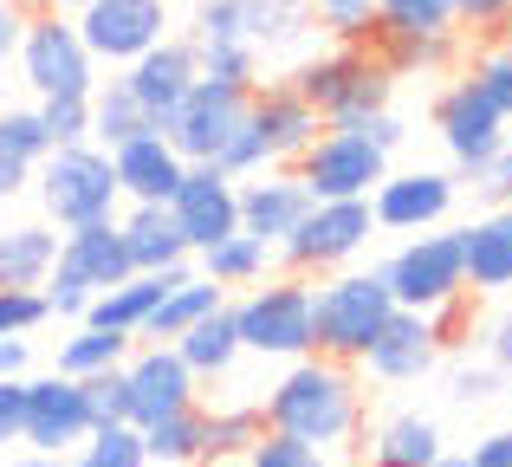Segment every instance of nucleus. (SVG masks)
<instances>
[{"mask_svg": "<svg viewBox=\"0 0 512 467\" xmlns=\"http://www.w3.org/2000/svg\"><path fill=\"white\" fill-rule=\"evenodd\" d=\"M357 130H363V137H370V143H376V150H383V156L396 150L402 137H409V130H402V117H396V111H376V117H363Z\"/></svg>", "mask_w": 512, "mask_h": 467, "instance_id": "nucleus-53", "label": "nucleus"}, {"mask_svg": "<svg viewBox=\"0 0 512 467\" xmlns=\"http://www.w3.org/2000/svg\"><path fill=\"white\" fill-rule=\"evenodd\" d=\"M247 124L260 130L266 163H299V156L318 143L325 117H318L312 104H305L299 91H292L286 78H279V85H253V111H247Z\"/></svg>", "mask_w": 512, "mask_h": 467, "instance_id": "nucleus-20", "label": "nucleus"}, {"mask_svg": "<svg viewBox=\"0 0 512 467\" xmlns=\"http://www.w3.org/2000/svg\"><path fill=\"white\" fill-rule=\"evenodd\" d=\"M435 467H467V455H441V461H435Z\"/></svg>", "mask_w": 512, "mask_h": 467, "instance_id": "nucleus-60", "label": "nucleus"}, {"mask_svg": "<svg viewBox=\"0 0 512 467\" xmlns=\"http://www.w3.org/2000/svg\"><path fill=\"white\" fill-rule=\"evenodd\" d=\"M240 467H325V448L292 442V435H273V429H266L260 442H253V455L240 461Z\"/></svg>", "mask_w": 512, "mask_h": 467, "instance_id": "nucleus-47", "label": "nucleus"}, {"mask_svg": "<svg viewBox=\"0 0 512 467\" xmlns=\"http://www.w3.org/2000/svg\"><path fill=\"white\" fill-rule=\"evenodd\" d=\"M59 240L65 234L52 221H13V228H0V286L39 292L46 273L59 266Z\"/></svg>", "mask_w": 512, "mask_h": 467, "instance_id": "nucleus-25", "label": "nucleus"}, {"mask_svg": "<svg viewBox=\"0 0 512 467\" xmlns=\"http://www.w3.org/2000/svg\"><path fill=\"white\" fill-rule=\"evenodd\" d=\"M487 364L493 370H512V305L487 325Z\"/></svg>", "mask_w": 512, "mask_h": 467, "instance_id": "nucleus-54", "label": "nucleus"}, {"mask_svg": "<svg viewBox=\"0 0 512 467\" xmlns=\"http://www.w3.org/2000/svg\"><path fill=\"white\" fill-rule=\"evenodd\" d=\"M117 228H124V247H130V266H137V273L188 266V240H182L169 208H130V215H117Z\"/></svg>", "mask_w": 512, "mask_h": 467, "instance_id": "nucleus-26", "label": "nucleus"}, {"mask_svg": "<svg viewBox=\"0 0 512 467\" xmlns=\"http://www.w3.org/2000/svg\"><path fill=\"white\" fill-rule=\"evenodd\" d=\"M312 20L338 46H370L376 39V0H312Z\"/></svg>", "mask_w": 512, "mask_h": 467, "instance_id": "nucleus-39", "label": "nucleus"}, {"mask_svg": "<svg viewBox=\"0 0 512 467\" xmlns=\"http://www.w3.org/2000/svg\"><path fill=\"white\" fill-rule=\"evenodd\" d=\"M454 0H376V33H454Z\"/></svg>", "mask_w": 512, "mask_h": 467, "instance_id": "nucleus-38", "label": "nucleus"}, {"mask_svg": "<svg viewBox=\"0 0 512 467\" xmlns=\"http://www.w3.org/2000/svg\"><path fill=\"white\" fill-rule=\"evenodd\" d=\"M33 111H39V124H46L52 150H65V143H91V98H39Z\"/></svg>", "mask_w": 512, "mask_h": 467, "instance_id": "nucleus-41", "label": "nucleus"}, {"mask_svg": "<svg viewBox=\"0 0 512 467\" xmlns=\"http://www.w3.org/2000/svg\"><path fill=\"white\" fill-rule=\"evenodd\" d=\"M266 435V409H201V461L240 467Z\"/></svg>", "mask_w": 512, "mask_h": 467, "instance_id": "nucleus-31", "label": "nucleus"}, {"mask_svg": "<svg viewBox=\"0 0 512 467\" xmlns=\"http://www.w3.org/2000/svg\"><path fill=\"white\" fill-rule=\"evenodd\" d=\"M474 195L487 208H512V137L500 143V156H493V163L474 176Z\"/></svg>", "mask_w": 512, "mask_h": 467, "instance_id": "nucleus-48", "label": "nucleus"}, {"mask_svg": "<svg viewBox=\"0 0 512 467\" xmlns=\"http://www.w3.org/2000/svg\"><path fill=\"white\" fill-rule=\"evenodd\" d=\"M195 78H201V59H195V39H163V46H150L137 65H124V85H130V98L150 111V124L163 130L169 117H175V104L195 91Z\"/></svg>", "mask_w": 512, "mask_h": 467, "instance_id": "nucleus-18", "label": "nucleus"}, {"mask_svg": "<svg viewBox=\"0 0 512 467\" xmlns=\"http://www.w3.org/2000/svg\"><path fill=\"white\" fill-rule=\"evenodd\" d=\"M441 455L448 448H441V429L428 416H389L370 435V467H435Z\"/></svg>", "mask_w": 512, "mask_h": 467, "instance_id": "nucleus-27", "label": "nucleus"}, {"mask_svg": "<svg viewBox=\"0 0 512 467\" xmlns=\"http://www.w3.org/2000/svg\"><path fill=\"white\" fill-rule=\"evenodd\" d=\"M169 215H175V228H182L188 253H208L214 240L240 234V182L227 176V169H214V163H188Z\"/></svg>", "mask_w": 512, "mask_h": 467, "instance_id": "nucleus-14", "label": "nucleus"}, {"mask_svg": "<svg viewBox=\"0 0 512 467\" xmlns=\"http://www.w3.org/2000/svg\"><path fill=\"white\" fill-rule=\"evenodd\" d=\"M454 195H461L454 176H441V169H409V176L376 182L370 215H376V228H389V234H428L454 215Z\"/></svg>", "mask_w": 512, "mask_h": 467, "instance_id": "nucleus-16", "label": "nucleus"}, {"mask_svg": "<svg viewBox=\"0 0 512 467\" xmlns=\"http://www.w3.org/2000/svg\"><path fill=\"white\" fill-rule=\"evenodd\" d=\"M91 435V409H85V383L78 377H26V429L20 442L33 455H78V442Z\"/></svg>", "mask_w": 512, "mask_h": 467, "instance_id": "nucleus-13", "label": "nucleus"}, {"mask_svg": "<svg viewBox=\"0 0 512 467\" xmlns=\"http://www.w3.org/2000/svg\"><path fill=\"white\" fill-rule=\"evenodd\" d=\"M33 189H39V208H46V221L59 234L91 228V221H117V202H124L111 150H98V143H65V150H52L46 163L33 169Z\"/></svg>", "mask_w": 512, "mask_h": 467, "instance_id": "nucleus-3", "label": "nucleus"}, {"mask_svg": "<svg viewBox=\"0 0 512 467\" xmlns=\"http://www.w3.org/2000/svg\"><path fill=\"white\" fill-rule=\"evenodd\" d=\"M26 182H33V163H26V156H13L7 143H0V202H13Z\"/></svg>", "mask_w": 512, "mask_h": 467, "instance_id": "nucleus-55", "label": "nucleus"}, {"mask_svg": "<svg viewBox=\"0 0 512 467\" xmlns=\"http://www.w3.org/2000/svg\"><path fill=\"white\" fill-rule=\"evenodd\" d=\"M39 7H59V13H85L91 0H39Z\"/></svg>", "mask_w": 512, "mask_h": 467, "instance_id": "nucleus-59", "label": "nucleus"}, {"mask_svg": "<svg viewBox=\"0 0 512 467\" xmlns=\"http://www.w3.org/2000/svg\"><path fill=\"white\" fill-rule=\"evenodd\" d=\"M266 260H273V247L253 234H227L214 240L208 253H201V279H214V286H260L266 279Z\"/></svg>", "mask_w": 512, "mask_h": 467, "instance_id": "nucleus-34", "label": "nucleus"}, {"mask_svg": "<svg viewBox=\"0 0 512 467\" xmlns=\"http://www.w3.org/2000/svg\"><path fill=\"white\" fill-rule=\"evenodd\" d=\"M0 377H26V338H0Z\"/></svg>", "mask_w": 512, "mask_h": 467, "instance_id": "nucleus-57", "label": "nucleus"}, {"mask_svg": "<svg viewBox=\"0 0 512 467\" xmlns=\"http://www.w3.org/2000/svg\"><path fill=\"white\" fill-rule=\"evenodd\" d=\"M370 52L383 59L389 78H402V72H435V65L454 59V33H376Z\"/></svg>", "mask_w": 512, "mask_h": 467, "instance_id": "nucleus-35", "label": "nucleus"}, {"mask_svg": "<svg viewBox=\"0 0 512 467\" xmlns=\"http://www.w3.org/2000/svg\"><path fill=\"white\" fill-rule=\"evenodd\" d=\"M143 448L163 467H195L201 461V403L182 409V416H163L156 429H143Z\"/></svg>", "mask_w": 512, "mask_h": 467, "instance_id": "nucleus-37", "label": "nucleus"}, {"mask_svg": "<svg viewBox=\"0 0 512 467\" xmlns=\"http://www.w3.org/2000/svg\"><path fill=\"white\" fill-rule=\"evenodd\" d=\"M39 292H46V305H52V318H78V325H85V312H91V299H98V292H91V286H85V273H78V266H72V260H59V266H52V273H46V286H39Z\"/></svg>", "mask_w": 512, "mask_h": 467, "instance_id": "nucleus-43", "label": "nucleus"}, {"mask_svg": "<svg viewBox=\"0 0 512 467\" xmlns=\"http://www.w3.org/2000/svg\"><path fill=\"white\" fill-rule=\"evenodd\" d=\"M286 85L325 117V130H357L363 117L389 111L396 78L383 72V59H376L370 46H331V52H318V59H305Z\"/></svg>", "mask_w": 512, "mask_h": 467, "instance_id": "nucleus-2", "label": "nucleus"}, {"mask_svg": "<svg viewBox=\"0 0 512 467\" xmlns=\"http://www.w3.org/2000/svg\"><path fill=\"white\" fill-rule=\"evenodd\" d=\"M72 467H150L143 429H130V422H111V429H91L85 442H78Z\"/></svg>", "mask_w": 512, "mask_h": 467, "instance_id": "nucleus-36", "label": "nucleus"}, {"mask_svg": "<svg viewBox=\"0 0 512 467\" xmlns=\"http://www.w3.org/2000/svg\"><path fill=\"white\" fill-rule=\"evenodd\" d=\"M26 429V377H0V455L20 442Z\"/></svg>", "mask_w": 512, "mask_h": 467, "instance_id": "nucleus-50", "label": "nucleus"}, {"mask_svg": "<svg viewBox=\"0 0 512 467\" xmlns=\"http://www.w3.org/2000/svg\"><path fill=\"white\" fill-rule=\"evenodd\" d=\"M188 279H195V266H163V273H130L124 286H111V292H98V299H91L85 325H98V331H124V338H143L150 312L169 299L175 286H188Z\"/></svg>", "mask_w": 512, "mask_h": 467, "instance_id": "nucleus-22", "label": "nucleus"}, {"mask_svg": "<svg viewBox=\"0 0 512 467\" xmlns=\"http://www.w3.org/2000/svg\"><path fill=\"white\" fill-rule=\"evenodd\" d=\"M59 260H72L78 273H85L91 292H111L124 286L137 266H130V247H124V228L117 221H91V228H72L59 240Z\"/></svg>", "mask_w": 512, "mask_h": 467, "instance_id": "nucleus-24", "label": "nucleus"}, {"mask_svg": "<svg viewBox=\"0 0 512 467\" xmlns=\"http://www.w3.org/2000/svg\"><path fill=\"white\" fill-rule=\"evenodd\" d=\"M124 383H130V429H156L163 416L195 409V383L201 377L182 364L175 344H143V351H130Z\"/></svg>", "mask_w": 512, "mask_h": 467, "instance_id": "nucleus-15", "label": "nucleus"}, {"mask_svg": "<svg viewBox=\"0 0 512 467\" xmlns=\"http://www.w3.org/2000/svg\"><path fill=\"white\" fill-rule=\"evenodd\" d=\"M305 208H312V195H305V182L286 176V169H260V176L240 182V234L266 240V247H279V240L299 228Z\"/></svg>", "mask_w": 512, "mask_h": 467, "instance_id": "nucleus-21", "label": "nucleus"}, {"mask_svg": "<svg viewBox=\"0 0 512 467\" xmlns=\"http://www.w3.org/2000/svg\"><path fill=\"white\" fill-rule=\"evenodd\" d=\"M467 78H474V91L512 124V46H500V39H493V46H480L474 65H467Z\"/></svg>", "mask_w": 512, "mask_h": 467, "instance_id": "nucleus-40", "label": "nucleus"}, {"mask_svg": "<svg viewBox=\"0 0 512 467\" xmlns=\"http://www.w3.org/2000/svg\"><path fill=\"white\" fill-rule=\"evenodd\" d=\"M20 33H26V13L13 7V0H0V65L20 52Z\"/></svg>", "mask_w": 512, "mask_h": 467, "instance_id": "nucleus-56", "label": "nucleus"}, {"mask_svg": "<svg viewBox=\"0 0 512 467\" xmlns=\"http://www.w3.org/2000/svg\"><path fill=\"white\" fill-rule=\"evenodd\" d=\"M201 78H221V85H260V52L253 46H195Z\"/></svg>", "mask_w": 512, "mask_h": 467, "instance_id": "nucleus-44", "label": "nucleus"}, {"mask_svg": "<svg viewBox=\"0 0 512 467\" xmlns=\"http://www.w3.org/2000/svg\"><path fill=\"white\" fill-rule=\"evenodd\" d=\"M247 111H253V85L195 78V91L175 104L163 137L182 150V163H214V169H221V156H227V143H234V130L247 124Z\"/></svg>", "mask_w": 512, "mask_h": 467, "instance_id": "nucleus-10", "label": "nucleus"}, {"mask_svg": "<svg viewBox=\"0 0 512 467\" xmlns=\"http://www.w3.org/2000/svg\"><path fill=\"white\" fill-rule=\"evenodd\" d=\"M312 202H370L376 182L389 176V156L363 130H318V143L292 163Z\"/></svg>", "mask_w": 512, "mask_h": 467, "instance_id": "nucleus-8", "label": "nucleus"}, {"mask_svg": "<svg viewBox=\"0 0 512 467\" xmlns=\"http://www.w3.org/2000/svg\"><path fill=\"white\" fill-rule=\"evenodd\" d=\"M266 429L292 435V442H312V448H344L363 429V390L350 377V364L299 357L266 396Z\"/></svg>", "mask_w": 512, "mask_h": 467, "instance_id": "nucleus-1", "label": "nucleus"}, {"mask_svg": "<svg viewBox=\"0 0 512 467\" xmlns=\"http://www.w3.org/2000/svg\"><path fill=\"white\" fill-rule=\"evenodd\" d=\"M240 20H247V46L253 52H286L312 33V0H240Z\"/></svg>", "mask_w": 512, "mask_h": 467, "instance_id": "nucleus-28", "label": "nucleus"}, {"mask_svg": "<svg viewBox=\"0 0 512 467\" xmlns=\"http://www.w3.org/2000/svg\"><path fill=\"white\" fill-rule=\"evenodd\" d=\"M500 46H512V13H506V26H500Z\"/></svg>", "mask_w": 512, "mask_h": 467, "instance_id": "nucleus-61", "label": "nucleus"}, {"mask_svg": "<svg viewBox=\"0 0 512 467\" xmlns=\"http://www.w3.org/2000/svg\"><path fill=\"white\" fill-rule=\"evenodd\" d=\"M234 312V331H240V351H260V357H312V286L299 273H279V279H260Z\"/></svg>", "mask_w": 512, "mask_h": 467, "instance_id": "nucleus-5", "label": "nucleus"}, {"mask_svg": "<svg viewBox=\"0 0 512 467\" xmlns=\"http://www.w3.org/2000/svg\"><path fill=\"white\" fill-rule=\"evenodd\" d=\"M221 305H227V286H214V279H201V273H195L188 286H175L169 299L150 312L143 338H150V344H175L188 325H201V318H208V312H221Z\"/></svg>", "mask_w": 512, "mask_h": 467, "instance_id": "nucleus-30", "label": "nucleus"}, {"mask_svg": "<svg viewBox=\"0 0 512 467\" xmlns=\"http://www.w3.org/2000/svg\"><path fill=\"white\" fill-rule=\"evenodd\" d=\"M435 130H441V143H448L454 169H461L467 182H474L480 169H487L493 156H500V143L512 137L506 117H500V111H493V104L474 91V78H454V85L441 91V104H435Z\"/></svg>", "mask_w": 512, "mask_h": 467, "instance_id": "nucleus-12", "label": "nucleus"}, {"mask_svg": "<svg viewBox=\"0 0 512 467\" xmlns=\"http://www.w3.org/2000/svg\"><path fill=\"white\" fill-rule=\"evenodd\" d=\"M195 467H221V461H195Z\"/></svg>", "mask_w": 512, "mask_h": 467, "instance_id": "nucleus-62", "label": "nucleus"}, {"mask_svg": "<svg viewBox=\"0 0 512 467\" xmlns=\"http://www.w3.org/2000/svg\"><path fill=\"white\" fill-rule=\"evenodd\" d=\"M130 344L137 338H124V331H98V325H78L72 338L59 344V377H98V370H117V364H130Z\"/></svg>", "mask_w": 512, "mask_h": 467, "instance_id": "nucleus-33", "label": "nucleus"}, {"mask_svg": "<svg viewBox=\"0 0 512 467\" xmlns=\"http://www.w3.org/2000/svg\"><path fill=\"white\" fill-rule=\"evenodd\" d=\"M506 13H512V0H454V20L474 26V33H493V39H500Z\"/></svg>", "mask_w": 512, "mask_h": 467, "instance_id": "nucleus-51", "label": "nucleus"}, {"mask_svg": "<svg viewBox=\"0 0 512 467\" xmlns=\"http://www.w3.org/2000/svg\"><path fill=\"white\" fill-rule=\"evenodd\" d=\"M0 143H7L13 156H26L33 169L52 156V137H46V124H39V111H0Z\"/></svg>", "mask_w": 512, "mask_h": 467, "instance_id": "nucleus-46", "label": "nucleus"}, {"mask_svg": "<svg viewBox=\"0 0 512 467\" xmlns=\"http://www.w3.org/2000/svg\"><path fill=\"white\" fill-rule=\"evenodd\" d=\"M13 467H72V461H65V455H20Z\"/></svg>", "mask_w": 512, "mask_h": 467, "instance_id": "nucleus-58", "label": "nucleus"}, {"mask_svg": "<svg viewBox=\"0 0 512 467\" xmlns=\"http://www.w3.org/2000/svg\"><path fill=\"white\" fill-rule=\"evenodd\" d=\"M396 312L383 273H331L312 286V357L331 364H363L370 338L383 331V318Z\"/></svg>", "mask_w": 512, "mask_h": 467, "instance_id": "nucleus-4", "label": "nucleus"}, {"mask_svg": "<svg viewBox=\"0 0 512 467\" xmlns=\"http://www.w3.org/2000/svg\"><path fill=\"white\" fill-rule=\"evenodd\" d=\"M435 364H441V338L428 325V312H402V305L383 318V331L363 351V370L376 383H422Z\"/></svg>", "mask_w": 512, "mask_h": 467, "instance_id": "nucleus-17", "label": "nucleus"}, {"mask_svg": "<svg viewBox=\"0 0 512 467\" xmlns=\"http://www.w3.org/2000/svg\"><path fill=\"white\" fill-rule=\"evenodd\" d=\"M143 130H156V124H150V111L130 98L124 78H98V91H91V143H98V150H124Z\"/></svg>", "mask_w": 512, "mask_h": 467, "instance_id": "nucleus-29", "label": "nucleus"}, {"mask_svg": "<svg viewBox=\"0 0 512 467\" xmlns=\"http://www.w3.org/2000/svg\"><path fill=\"white\" fill-rule=\"evenodd\" d=\"M52 318L46 292H26V286H0V338H26Z\"/></svg>", "mask_w": 512, "mask_h": 467, "instance_id": "nucleus-45", "label": "nucleus"}, {"mask_svg": "<svg viewBox=\"0 0 512 467\" xmlns=\"http://www.w3.org/2000/svg\"><path fill=\"white\" fill-rule=\"evenodd\" d=\"M175 351H182V364L195 370V377H227L240 357V331H234V312H208L201 325H188L182 338H175Z\"/></svg>", "mask_w": 512, "mask_h": 467, "instance_id": "nucleus-32", "label": "nucleus"}, {"mask_svg": "<svg viewBox=\"0 0 512 467\" xmlns=\"http://www.w3.org/2000/svg\"><path fill=\"white\" fill-rule=\"evenodd\" d=\"M467 467H512V429H493L474 442V455H467Z\"/></svg>", "mask_w": 512, "mask_h": 467, "instance_id": "nucleus-52", "label": "nucleus"}, {"mask_svg": "<svg viewBox=\"0 0 512 467\" xmlns=\"http://www.w3.org/2000/svg\"><path fill=\"white\" fill-rule=\"evenodd\" d=\"M389 286V299L402 312H435V305L461 299L467 292V273H461V234H415L389 253V266H376Z\"/></svg>", "mask_w": 512, "mask_h": 467, "instance_id": "nucleus-9", "label": "nucleus"}, {"mask_svg": "<svg viewBox=\"0 0 512 467\" xmlns=\"http://www.w3.org/2000/svg\"><path fill=\"white\" fill-rule=\"evenodd\" d=\"M85 409H91V429L130 422V383H124V364H117V370H98V377H85Z\"/></svg>", "mask_w": 512, "mask_h": 467, "instance_id": "nucleus-42", "label": "nucleus"}, {"mask_svg": "<svg viewBox=\"0 0 512 467\" xmlns=\"http://www.w3.org/2000/svg\"><path fill=\"white\" fill-rule=\"evenodd\" d=\"M376 234V215L370 202H312L305 208V221L279 240V260H286V273L312 279V273H338L344 260H357L363 247H370Z\"/></svg>", "mask_w": 512, "mask_h": 467, "instance_id": "nucleus-7", "label": "nucleus"}, {"mask_svg": "<svg viewBox=\"0 0 512 467\" xmlns=\"http://www.w3.org/2000/svg\"><path fill=\"white\" fill-rule=\"evenodd\" d=\"M72 20H78V39H85L91 59L124 72V65H137L150 46L169 39V0H91Z\"/></svg>", "mask_w": 512, "mask_h": 467, "instance_id": "nucleus-11", "label": "nucleus"}, {"mask_svg": "<svg viewBox=\"0 0 512 467\" xmlns=\"http://www.w3.org/2000/svg\"><path fill=\"white\" fill-rule=\"evenodd\" d=\"M500 377L506 370H493V364H461L448 377V396L454 403H487V396H500Z\"/></svg>", "mask_w": 512, "mask_h": 467, "instance_id": "nucleus-49", "label": "nucleus"}, {"mask_svg": "<svg viewBox=\"0 0 512 467\" xmlns=\"http://www.w3.org/2000/svg\"><path fill=\"white\" fill-rule=\"evenodd\" d=\"M20 72L39 98H91L98 91V59L85 52L78 39V20L59 7H39L26 13V33H20Z\"/></svg>", "mask_w": 512, "mask_h": 467, "instance_id": "nucleus-6", "label": "nucleus"}, {"mask_svg": "<svg viewBox=\"0 0 512 467\" xmlns=\"http://www.w3.org/2000/svg\"><path fill=\"white\" fill-rule=\"evenodd\" d=\"M111 169H117V189H124L130 208H169L175 189H182V176H188L182 150H175L163 130H143L124 150H111Z\"/></svg>", "mask_w": 512, "mask_h": 467, "instance_id": "nucleus-19", "label": "nucleus"}, {"mask_svg": "<svg viewBox=\"0 0 512 467\" xmlns=\"http://www.w3.org/2000/svg\"><path fill=\"white\" fill-rule=\"evenodd\" d=\"M461 234V273L467 292H512V208H487Z\"/></svg>", "mask_w": 512, "mask_h": 467, "instance_id": "nucleus-23", "label": "nucleus"}]
</instances>
